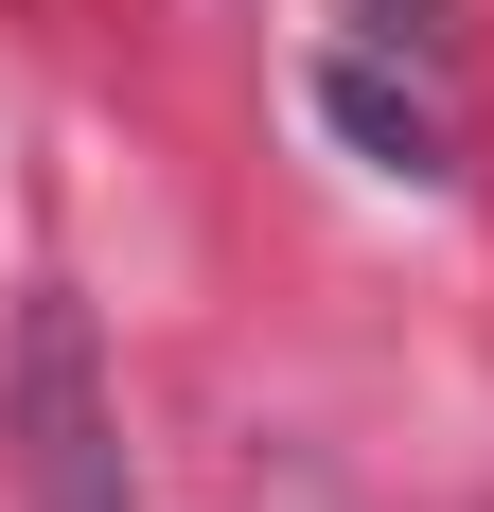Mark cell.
Segmentation results:
<instances>
[{"mask_svg": "<svg viewBox=\"0 0 494 512\" xmlns=\"http://www.w3.org/2000/svg\"><path fill=\"white\" fill-rule=\"evenodd\" d=\"M318 124H336V142H371L389 177H424V195L459 177V124H442V89H389V53H336V71H318Z\"/></svg>", "mask_w": 494, "mask_h": 512, "instance_id": "obj_2", "label": "cell"}, {"mask_svg": "<svg viewBox=\"0 0 494 512\" xmlns=\"http://www.w3.org/2000/svg\"><path fill=\"white\" fill-rule=\"evenodd\" d=\"M353 53H442V0H336Z\"/></svg>", "mask_w": 494, "mask_h": 512, "instance_id": "obj_3", "label": "cell"}, {"mask_svg": "<svg viewBox=\"0 0 494 512\" xmlns=\"http://www.w3.org/2000/svg\"><path fill=\"white\" fill-rule=\"evenodd\" d=\"M18 424H36V495L53 512H124V460H106V389H89V318L36 283L18 318Z\"/></svg>", "mask_w": 494, "mask_h": 512, "instance_id": "obj_1", "label": "cell"}]
</instances>
